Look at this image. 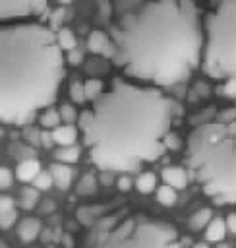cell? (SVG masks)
I'll list each match as a JSON object with an SVG mask.
<instances>
[{
	"mask_svg": "<svg viewBox=\"0 0 236 248\" xmlns=\"http://www.w3.org/2000/svg\"><path fill=\"white\" fill-rule=\"evenodd\" d=\"M178 110L159 87L114 79L77 120L91 163L106 172H132L157 161Z\"/></svg>",
	"mask_w": 236,
	"mask_h": 248,
	"instance_id": "1",
	"label": "cell"
},
{
	"mask_svg": "<svg viewBox=\"0 0 236 248\" xmlns=\"http://www.w3.org/2000/svg\"><path fill=\"white\" fill-rule=\"evenodd\" d=\"M114 64L153 87L184 81L203 60L205 27L193 2L159 0L132 4L110 29Z\"/></svg>",
	"mask_w": 236,
	"mask_h": 248,
	"instance_id": "2",
	"label": "cell"
},
{
	"mask_svg": "<svg viewBox=\"0 0 236 248\" xmlns=\"http://www.w3.org/2000/svg\"><path fill=\"white\" fill-rule=\"evenodd\" d=\"M64 56L52 27L39 21L0 27V118L25 124L56 101Z\"/></svg>",
	"mask_w": 236,
	"mask_h": 248,
	"instance_id": "3",
	"label": "cell"
},
{
	"mask_svg": "<svg viewBox=\"0 0 236 248\" xmlns=\"http://www.w3.org/2000/svg\"><path fill=\"white\" fill-rule=\"evenodd\" d=\"M186 163L205 196L236 205V108L195 124L186 141Z\"/></svg>",
	"mask_w": 236,
	"mask_h": 248,
	"instance_id": "4",
	"label": "cell"
},
{
	"mask_svg": "<svg viewBox=\"0 0 236 248\" xmlns=\"http://www.w3.org/2000/svg\"><path fill=\"white\" fill-rule=\"evenodd\" d=\"M85 248H182L172 225L141 213L118 211L101 219Z\"/></svg>",
	"mask_w": 236,
	"mask_h": 248,
	"instance_id": "5",
	"label": "cell"
},
{
	"mask_svg": "<svg viewBox=\"0 0 236 248\" xmlns=\"http://www.w3.org/2000/svg\"><path fill=\"white\" fill-rule=\"evenodd\" d=\"M203 72L211 78H236V0L219 2L205 17Z\"/></svg>",
	"mask_w": 236,
	"mask_h": 248,
	"instance_id": "6",
	"label": "cell"
},
{
	"mask_svg": "<svg viewBox=\"0 0 236 248\" xmlns=\"http://www.w3.org/2000/svg\"><path fill=\"white\" fill-rule=\"evenodd\" d=\"M44 10H46V2L43 0H2L0 2L2 19L27 17L31 14H41Z\"/></svg>",
	"mask_w": 236,
	"mask_h": 248,
	"instance_id": "7",
	"label": "cell"
},
{
	"mask_svg": "<svg viewBox=\"0 0 236 248\" xmlns=\"http://www.w3.org/2000/svg\"><path fill=\"white\" fill-rule=\"evenodd\" d=\"M87 46H89V50L93 54H101V56H106V58H114V54H116L114 43L103 31H97V29L89 33Z\"/></svg>",
	"mask_w": 236,
	"mask_h": 248,
	"instance_id": "8",
	"label": "cell"
},
{
	"mask_svg": "<svg viewBox=\"0 0 236 248\" xmlns=\"http://www.w3.org/2000/svg\"><path fill=\"white\" fill-rule=\"evenodd\" d=\"M162 180H164V184H168L170 188H176V190L186 188V184H188V176L182 167H164Z\"/></svg>",
	"mask_w": 236,
	"mask_h": 248,
	"instance_id": "9",
	"label": "cell"
},
{
	"mask_svg": "<svg viewBox=\"0 0 236 248\" xmlns=\"http://www.w3.org/2000/svg\"><path fill=\"white\" fill-rule=\"evenodd\" d=\"M41 165H39V161H35V159H21L19 163H17V169H15V176L19 178V180H23V182H29V180H35L41 172Z\"/></svg>",
	"mask_w": 236,
	"mask_h": 248,
	"instance_id": "10",
	"label": "cell"
},
{
	"mask_svg": "<svg viewBox=\"0 0 236 248\" xmlns=\"http://www.w3.org/2000/svg\"><path fill=\"white\" fill-rule=\"evenodd\" d=\"M41 231H43L41 221L35 219V217H27V219H23V221L19 223V227H17V234H19V238H21L23 242H31V240H35V238L39 236Z\"/></svg>",
	"mask_w": 236,
	"mask_h": 248,
	"instance_id": "11",
	"label": "cell"
},
{
	"mask_svg": "<svg viewBox=\"0 0 236 248\" xmlns=\"http://www.w3.org/2000/svg\"><path fill=\"white\" fill-rule=\"evenodd\" d=\"M52 136H54V141L60 147H72L75 138H77V130L72 124H62L56 130H52Z\"/></svg>",
	"mask_w": 236,
	"mask_h": 248,
	"instance_id": "12",
	"label": "cell"
},
{
	"mask_svg": "<svg viewBox=\"0 0 236 248\" xmlns=\"http://www.w3.org/2000/svg\"><path fill=\"white\" fill-rule=\"evenodd\" d=\"M50 174L54 178V184L60 188V190H68L70 186V180H72V169L64 163H54L50 165Z\"/></svg>",
	"mask_w": 236,
	"mask_h": 248,
	"instance_id": "13",
	"label": "cell"
},
{
	"mask_svg": "<svg viewBox=\"0 0 236 248\" xmlns=\"http://www.w3.org/2000/svg\"><path fill=\"white\" fill-rule=\"evenodd\" d=\"M226 231H228V229H226V221H222V219H213V221L207 225L205 236H207L209 242H221V240L224 238Z\"/></svg>",
	"mask_w": 236,
	"mask_h": 248,
	"instance_id": "14",
	"label": "cell"
},
{
	"mask_svg": "<svg viewBox=\"0 0 236 248\" xmlns=\"http://www.w3.org/2000/svg\"><path fill=\"white\" fill-rule=\"evenodd\" d=\"M56 39H58V45H60L62 50H68V52L75 50V35H74L72 29H68V27H60Z\"/></svg>",
	"mask_w": 236,
	"mask_h": 248,
	"instance_id": "15",
	"label": "cell"
},
{
	"mask_svg": "<svg viewBox=\"0 0 236 248\" xmlns=\"http://www.w3.org/2000/svg\"><path fill=\"white\" fill-rule=\"evenodd\" d=\"M60 122H62V116H60V110H56V108H46L41 116V126L44 130H56L60 126Z\"/></svg>",
	"mask_w": 236,
	"mask_h": 248,
	"instance_id": "16",
	"label": "cell"
},
{
	"mask_svg": "<svg viewBox=\"0 0 236 248\" xmlns=\"http://www.w3.org/2000/svg\"><path fill=\"white\" fill-rule=\"evenodd\" d=\"M211 221H213V211H211L209 207H205V209L195 211V213L190 217V227H192V229H203V227H207Z\"/></svg>",
	"mask_w": 236,
	"mask_h": 248,
	"instance_id": "17",
	"label": "cell"
},
{
	"mask_svg": "<svg viewBox=\"0 0 236 248\" xmlns=\"http://www.w3.org/2000/svg\"><path fill=\"white\" fill-rule=\"evenodd\" d=\"M135 186H137V190H139L141 194H149V192L155 190L157 178H155L153 172H141V174L137 176V180H135Z\"/></svg>",
	"mask_w": 236,
	"mask_h": 248,
	"instance_id": "18",
	"label": "cell"
},
{
	"mask_svg": "<svg viewBox=\"0 0 236 248\" xmlns=\"http://www.w3.org/2000/svg\"><path fill=\"white\" fill-rule=\"evenodd\" d=\"M83 87H85L87 99H91V101H97V99L104 93V91H103V81H101V79H95V78L87 79V81L83 83Z\"/></svg>",
	"mask_w": 236,
	"mask_h": 248,
	"instance_id": "19",
	"label": "cell"
},
{
	"mask_svg": "<svg viewBox=\"0 0 236 248\" xmlns=\"http://www.w3.org/2000/svg\"><path fill=\"white\" fill-rule=\"evenodd\" d=\"M37 202H39L37 188L27 186V188L21 190V207H23V209H33V207L37 205Z\"/></svg>",
	"mask_w": 236,
	"mask_h": 248,
	"instance_id": "20",
	"label": "cell"
},
{
	"mask_svg": "<svg viewBox=\"0 0 236 248\" xmlns=\"http://www.w3.org/2000/svg\"><path fill=\"white\" fill-rule=\"evenodd\" d=\"M157 200H159L162 205H172V203L176 202V190L170 188L168 184H162V186H159V190H157Z\"/></svg>",
	"mask_w": 236,
	"mask_h": 248,
	"instance_id": "21",
	"label": "cell"
},
{
	"mask_svg": "<svg viewBox=\"0 0 236 248\" xmlns=\"http://www.w3.org/2000/svg\"><path fill=\"white\" fill-rule=\"evenodd\" d=\"M77 157H79V151H77V147H60L58 151H56V159L60 161V163H64V165H68V163H75L77 161Z\"/></svg>",
	"mask_w": 236,
	"mask_h": 248,
	"instance_id": "22",
	"label": "cell"
},
{
	"mask_svg": "<svg viewBox=\"0 0 236 248\" xmlns=\"http://www.w3.org/2000/svg\"><path fill=\"white\" fill-rule=\"evenodd\" d=\"M95 186H97L95 178H93L91 174H85V176H83V178L77 182V194L89 196V194H93V192H95Z\"/></svg>",
	"mask_w": 236,
	"mask_h": 248,
	"instance_id": "23",
	"label": "cell"
},
{
	"mask_svg": "<svg viewBox=\"0 0 236 248\" xmlns=\"http://www.w3.org/2000/svg\"><path fill=\"white\" fill-rule=\"evenodd\" d=\"M70 97H72L74 103H83L87 99L85 87H83L81 81H72V85H70Z\"/></svg>",
	"mask_w": 236,
	"mask_h": 248,
	"instance_id": "24",
	"label": "cell"
},
{
	"mask_svg": "<svg viewBox=\"0 0 236 248\" xmlns=\"http://www.w3.org/2000/svg\"><path fill=\"white\" fill-rule=\"evenodd\" d=\"M60 116H62V120H64L66 124H72L74 120H79V116L75 114V108H74L72 105H68V103H64V105L60 107Z\"/></svg>",
	"mask_w": 236,
	"mask_h": 248,
	"instance_id": "25",
	"label": "cell"
},
{
	"mask_svg": "<svg viewBox=\"0 0 236 248\" xmlns=\"http://www.w3.org/2000/svg\"><path fill=\"white\" fill-rule=\"evenodd\" d=\"M33 182H35V188H37V190H48V188L52 186L54 178H52L50 172H41Z\"/></svg>",
	"mask_w": 236,
	"mask_h": 248,
	"instance_id": "26",
	"label": "cell"
},
{
	"mask_svg": "<svg viewBox=\"0 0 236 248\" xmlns=\"http://www.w3.org/2000/svg\"><path fill=\"white\" fill-rule=\"evenodd\" d=\"M219 91H221V95H226V97H236V78H230V79H226L224 81V85L222 87H219Z\"/></svg>",
	"mask_w": 236,
	"mask_h": 248,
	"instance_id": "27",
	"label": "cell"
},
{
	"mask_svg": "<svg viewBox=\"0 0 236 248\" xmlns=\"http://www.w3.org/2000/svg\"><path fill=\"white\" fill-rule=\"evenodd\" d=\"M12 186V170L10 169H6V167H2L0 169V188H10Z\"/></svg>",
	"mask_w": 236,
	"mask_h": 248,
	"instance_id": "28",
	"label": "cell"
},
{
	"mask_svg": "<svg viewBox=\"0 0 236 248\" xmlns=\"http://www.w3.org/2000/svg\"><path fill=\"white\" fill-rule=\"evenodd\" d=\"M164 147H168V149H178V147H180V138H178L176 134L168 132V134L164 136Z\"/></svg>",
	"mask_w": 236,
	"mask_h": 248,
	"instance_id": "29",
	"label": "cell"
},
{
	"mask_svg": "<svg viewBox=\"0 0 236 248\" xmlns=\"http://www.w3.org/2000/svg\"><path fill=\"white\" fill-rule=\"evenodd\" d=\"M15 221V209H12V211H8V213H2L0 215V227L2 229H8V227H12V223Z\"/></svg>",
	"mask_w": 236,
	"mask_h": 248,
	"instance_id": "30",
	"label": "cell"
},
{
	"mask_svg": "<svg viewBox=\"0 0 236 248\" xmlns=\"http://www.w3.org/2000/svg\"><path fill=\"white\" fill-rule=\"evenodd\" d=\"M14 209V200L10 198V196H2L0 198V215L2 213H8V211H12Z\"/></svg>",
	"mask_w": 236,
	"mask_h": 248,
	"instance_id": "31",
	"label": "cell"
},
{
	"mask_svg": "<svg viewBox=\"0 0 236 248\" xmlns=\"http://www.w3.org/2000/svg\"><path fill=\"white\" fill-rule=\"evenodd\" d=\"M116 184H118V190H120V192H128V190L132 188V178H130L128 174H122Z\"/></svg>",
	"mask_w": 236,
	"mask_h": 248,
	"instance_id": "32",
	"label": "cell"
},
{
	"mask_svg": "<svg viewBox=\"0 0 236 248\" xmlns=\"http://www.w3.org/2000/svg\"><path fill=\"white\" fill-rule=\"evenodd\" d=\"M81 60H83V54H81L79 50H72V52H68V62H70L72 66L81 64Z\"/></svg>",
	"mask_w": 236,
	"mask_h": 248,
	"instance_id": "33",
	"label": "cell"
},
{
	"mask_svg": "<svg viewBox=\"0 0 236 248\" xmlns=\"http://www.w3.org/2000/svg\"><path fill=\"white\" fill-rule=\"evenodd\" d=\"M41 143H43L44 147H52V143H54V136H52L50 130H44V132L41 134Z\"/></svg>",
	"mask_w": 236,
	"mask_h": 248,
	"instance_id": "34",
	"label": "cell"
},
{
	"mask_svg": "<svg viewBox=\"0 0 236 248\" xmlns=\"http://www.w3.org/2000/svg\"><path fill=\"white\" fill-rule=\"evenodd\" d=\"M25 136H27V140H29L31 143H41V134L37 132V128H29V130L25 132Z\"/></svg>",
	"mask_w": 236,
	"mask_h": 248,
	"instance_id": "35",
	"label": "cell"
},
{
	"mask_svg": "<svg viewBox=\"0 0 236 248\" xmlns=\"http://www.w3.org/2000/svg\"><path fill=\"white\" fill-rule=\"evenodd\" d=\"M226 229L230 234H236V213H230L226 217Z\"/></svg>",
	"mask_w": 236,
	"mask_h": 248,
	"instance_id": "36",
	"label": "cell"
},
{
	"mask_svg": "<svg viewBox=\"0 0 236 248\" xmlns=\"http://www.w3.org/2000/svg\"><path fill=\"white\" fill-rule=\"evenodd\" d=\"M62 244H64L66 248H74V238H72L70 234H64V236H62Z\"/></svg>",
	"mask_w": 236,
	"mask_h": 248,
	"instance_id": "37",
	"label": "cell"
},
{
	"mask_svg": "<svg viewBox=\"0 0 236 248\" xmlns=\"http://www.w3.org/2000/svg\"><path fill=\"white\" fill-rule=\"evenodd\" d=\"M195 91H199V95H207V93H209V85L197 83V85H195Z\"/></svg>",
	"mask_w": 236,
	"mask_h": 248,
	"instance_id": "38",
	"label": "cell"
},
{
	"mask_svg": "<svg viewBox=\"0 0 236 248\" xmlns=\"http://www.w3.org/2000/svg\"><path fill=\"white\" fill-rule=\"evenodd\" d=\"M62 16H64V10H56V12H54V19H52V25H56V23L62 19Z\"/></svg>",
	"mask_w": 236,
	"mask_h": 248,
	"instance_id": "39",
	"label": "cell"
},
{
	"mask_svg": "<svg viewBox=\"0 0 236 248\" xmlns=\"http://www.w3.org/2000/svg\"><path fill=\"white\" fill-rule=\"evenodd\" d=\"M192 248H209V246H207V242H197V244H193Z\"/></svg>",
	"mask_w": 236,
	"mask_h": 248,
	"instance_id": "40",
	"label": "cell"
},
{
	"mask_svg": "<svg viewBox=\"0 0 236 248\" xmlns=\"http://www.w3.org/2000/svg\"><path fill=\"white\" fill-rule=\"evenodd\" d=\"M219 248H230V246H228V244H221Z\"/></svg>",
	"mask_w": 236,
	"mask_h": 248,
	"instance_id": "41",
	"label": "cell"
},
{
	"mask_svg": "<svg viewBox=\"0 0 236 248\" xmlns=\"http://www.w3.org/2000/svg\"><path fill=\"white\" fill-rule=\"evenodd\" d=\"M2 248H8V246H6V244H2Z\"/></svg>",
	"mask_w": 236,
	"mask_h": 248,
	"instance_id": "42",
	"label": "cell"
},
{
	"mask_svg": "<svg viewBox=\"0 0 236 248\" xmlns=\"http://www.w3.org/2000/svg\"><path fill=\"white\" fill-rule=\"evenodd\" d=\"M46 248H54V246H46Z\"/></svg>",
	"mask_w": 236,
	"mask_h": 248,
	"instance_id": "43",
	"label": "cell"
}]
</instances>
